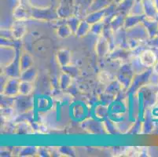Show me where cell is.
Instances as JSON below:
<instances>
[{
  "label": "cell",
  "instance_id": "obj_1",
  "mask_svg": "<svg viewBox=\"0 0 158 157\" xmlns=\"http://www.w3.org/2000/svg\"><path fill=\"white\" fill-rule=\"evenodd\" d=\"M156 55L151 50H146L141 53L139 55V60L143 66L152 67L156 63Z\"/></svg>",
  "mask_w": 158,
  "mask_h": 157
},
{
  "label": "cell",
  "instance_id": "obj_8",
  "mask_svg": "<svg viewBox=\"0 0 158 157\" xmlns=\"http://www.w3.org/2000/svg\"><path fill=\"white\" fill-rule=\"evenodd\" d=\"M91 29V27L90 25V23L87 22V21H84L80 24L77 29V35H78L79 36H82V35H85Z\"/></svg>",
  "mask_w": 158,
  "mask_h": 157
},
{
  "label": "cell",
  "instance_id": "obj_4",
  "mask_svg": "<svg viewBox=\"0 0 158 157\" xmlns=\"http://www.w3.org/2000/svg\"><path fill=\"white\" fill-rule=\"evenodd\" d=\"M25 32V26L21 21L15 23L12 28L13 36L16 39H20L24 35Z\"/></svg>",
  "mask_w": 158,
  "mask_h": 157
},
{
  "label": "cell",
  "instance_id": "obj_9",
  "mask_svg": "<svg viewBox=\"0 0 158 157\" xmlns=\"http://www.w3.org/2000/svg\"><path fill=\"white\" fill-rule=\"evenodd\" d=\"M32 85L30 82L23 81L20 84V93L23 95H28L32 91Z\"/></svg>",
  "mask_w": 158,
  "mask_h": 157
},
{
  "label": "cell",
  "instance_id": "obj_7",
  "mask_svg": "<svg viewBox=\"0 0 158 157\" xmlns=\"http://www.w3.org/2000/svg\"><path fill=\"white\" fill-rule=\"evenodd\" d=\"M35 76H36V72L35 71V69L32 68H30L27 69L26 71L21 72V80L23 81L26 82H30L31 83L32 80H35Z\"/></svg>",
  "mask_w": 158,
  "mask_h": 157
},
{
  "label": "cell",
  "instance_id": "obj_6",
  "mask_svg": "<svg viewBox=\"0 0 158 157\" xmlns=\"http://www.w3.org/2000/svg\"><path fill=\"white\" fill-rule=\"evenodd\" d=\"M57 58H58V61H59L60 64L64 67L69 62L70 53L67 50H60L58 52V54H57Z\"/></svg>",
  "mask_w": 158,
  "mask_h": 157
},
{
  "label": "cell",
  "instance_id": "obj_3",
  "mask_svg": "<svg viewBox=\"0 0 158 157\" xmlns=\"http://www.w3.org/2000/svg\"><path fill=\"white\" fill-rule=\"evenodd\" d=\"M110 43H109V41L106 39L105 37H102L100 39L98 40V43L97 44V51L98 54L99 56H104L106 55V53L109 51L110 50Z\"/></svg>",
  "mask_w": 158,
  "mask_h": 157
},
{
  "label": "cell",
  "instance_id": "obj_2",
  "mask_svg": "<svg viewBox=\"0 0 158 157\" xmlns=\"http://www.w3.org/2000/svg\"><path fill=\"white\" fill-rule=\"evenodd\" d=\"M20 84L21 83L16 78H12L10 80L7 82L4 88V94L8 97H14L18 93H20Z\"/></svg>",
  "mask_w": 158,
  "mask_h": 157
},
{
  "label": "cell",
  "instance_id": "obj_5",
  "mask_svg": "<svg viewBox=\"0 0 158 157\" xmlns=\"http://www.w3.org/2000/svg\"><path fill=\"white\" fill-rule=\"evenodd\" d=\"M33 61L31 57H30L28 54H24L21 56V57L20 58V67H21V71L24 72L26 71L27 69L30 68L32 64Z\"/></svg>",
  "mask_w": 158,
  "mask_h": 157
}]
</instances>
